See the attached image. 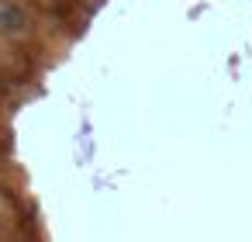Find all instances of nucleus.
<instances>
[{"label":"nucleus","instance_id":"nucleus-1","mask_svg":"<svg viewBox=\"0 0 252 242\" xmlns=\"http://www.w3.org/2000/svg\"><path fill=\"white\" fill-rule=\"evenodd\" d=\"M32 28L28 11L18 4V0H0V38H25Z\"/></svg>","mask_w":252,"mask_h":242}]
</instances>
